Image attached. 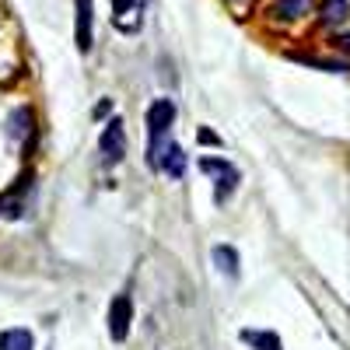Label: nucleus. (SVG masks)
<instances>
[{"mask_svg":"<svg viewBox=\"0 0 350 350\" xmlns=\"http://www.w3.org/2000/svg\"><path fill=\"white\" fill-rule=\"evenodd\" d=\"M175 120V105L168 98H154V105L148 109V144L154 140H168V126Z\"/></svg>","mask_w":350,"mask_h":350,"instance_id":"nucleus-4","label":"nucleus"},{"mask_svg":"<svg viewBox=\"0 0 350 350\" xmlns=\"http://www.w3.org/2000/svg\"><path fill=\"white\" fill-rule=\"evenodd\" d=\"M98 151H102V161L105 165H116L123 154H126V133H123V123L120 120H109L102 137H98Z\"/></svg>","mask_w":350,"mask_h":350,"instance_id":"nucleus-2","label":"nucleus"},{"mask_svg":"<svg viewBox=\"0 0 350 350\" xmlns=\"http://www.w3.org/2000/svg\"><path fill=\"white\" fill-rule=\"evenodd\" d=\"M336 46H340V49H350V36H340V39H336Z\"/></svg>","mask_w":350,"mask_h":350,"instance_id":"nucleus-16","label":"nucleus"},{"mask_svg":"<svg viewBox=\"0 0 350 350\" xmlns=\"http://www.w3.org/2000/svg\"><path fill=\"white\" fill-rule=\"evenodd\" d=\"M112 14H116V25H120L123 14H137V0H112Z\"/></svg>","mask_w":350,"mask_h":350,"instance_id":"nucleus-13","label":"nucleus"},{"mask_svg":"<svg viewBox=\"0 0 350 350\" xmlns=\"http://www.w3.org/2000/svg\"><path fill=\"white\" fill-rule=\"evenodd\" d=\"M130 323H133V301L130 295H116L112 308H109V333L116 343H123L130 336Z\"/></svg>","mask_w":350,"mask_h":350,"instance_id":"nucleus-3","label":"nucleus"},{"mask_svg":"<svg viewBox=\"0 0 350 350\" xmlns=\"http://www.w3.org/2000/svg\"><path fill=\"white\" fill-rule=\"evenodd\" d=\"M350 14V0H323V21L326 25H340Z\"/></svg>","mask_w":350,"mask_h":350,"instance_id":"nucleus-11","label":"nucleus"},{"mask_svg":"<svg viewBox=\"0 0 350 350\" xmlns=\"http://www.w3.org/2000/svg\"><path fill=\"white\" fill-rule=\"evenodd\" d=\"M8 137L14 144H28V140L36 137V116H32V109H28V105H21L8 120Z\"/></svg>","mask_w":350,"mask_h":350,"instance_id":"nucleus-5","label":"nucleus"},{"mask_svg":"<svg viewBox=\"0 0 350 350\" xmlns=\"http://www.w3.org/2000/svg\"><path fill=\"white\" fill-rule=\"evenodd\" d=\"M196 137H200V144H221V137H217L214 130H200Z\"/></svg>","mask_w":350,"mask_h":350,"instance_id":"nucleus-14","label":"nucleus"},{"mask_svg":"<svg viewBox=\"0 0 350 350\" xmlns=\"http://www.w3.org/2000/svg\"><path fill=\"white\" fill-rule=\"evenodd\" d=\"M200 168L207 172V175H214V200L217 203H228V196L239 189V183H242V175H239V168L235 165H228V161H221V158H200Z\"/></svg>","mask_w":350,"mask_h":350,"instance_id":"nucleus-1","label":"nucleus"},{"mask_svg":"<svg viewBox=\"0 0 350 350\" xmlns=\"http://www.w3.org/2000/svg\"><path fill=\"white\" fill-rule=\"evenodd\" d=\"M308 8H312V0H277V4H273V18L295 21V18H301Z\"/></svg>","mask_w":350,"mask_h":350,"instance_id":"nucleus-10","label":"nucleus"},{"mask_svg":"<svg viewBox=\"0 0 350 350\" xmlns=\"http://www.w3.org/2000/svg\"><path fill=\"white\" fill-rule=\"evenodd\" d=\"M74 4H77V28H74V39H77V49L88 53V49H92V18H95V11H92V0H74Z\"/></svg>","mask_w":350,"mask_h":350,"instance_id":"nucleus-6","label":"nucleus"},{"mask_svg":"<svg viewBox=\"0 0 350 350\" xmlns=\"http://www.w3.org/2000/svg\"><path fill=\"white\" fill-rule=\"evenodd\" d=\"M211 256H214V267H217L228 280H235V277H239V252L231 249V245H217Z\"/></svg>","mask_w":350,"mask_h":350,"instance_id":"nucleus-7","label":"nucleus"},{"mask_svg":"<svg viewBox=\"0 0 350 350\" xmlns=\"http://www.w3.org/2000/svg\"><path fill=\"white\" fill-rule=\"evenodd\" d=\"M242 340H245L249 347H256V350H284L280 336H277V333H267V329H245Z\"/></svg>","mask_w":350,"mask_h":350,"instance_id":"nucleus-9","label":"nucleus"},{"mask_svg":"<svg viewBox=\"0 0 350 350\" xmlns=\"http://www.w3.org/2000/svg\"><path fill=\"white\" fill-rule=\"evenodd\" d=\"M0 350H36V340L28 329H4L0 333Z\"/></svg>","mask_w":350,"mask_h":350,"instance_id":"nucleus-8","label":"nucleus"},{"mask_svg":"<svg viewBox=\"0 0 350 350\" xmlns=\"http://www.w3.org/2000/svg\"><path fill=\"white\" fill-rule=\"evenodd\" d=\"M109 109H112L109 102H102V105H95V120H102V116H109Z\"/></svg>","mask_w":350,"mask_h":350,"instance_id":"nucleus-15","label":"nucleus"},{"mask_svg":"<svg viewBox=\"0 0 350 350\" xmlns=\"http://www.w3.org/2000/svg\"><path fill=\"white\" fill-rule=\"evenodd\" d=\"M165 172L172 175V179H183V172H186V154L179 151V144L172 148V154H168V161H165Z\"/></svg>","mask_w":350,"mask_h":350,"instance_id":"nucleus-12","label":"nucleus"}]
</instances>
